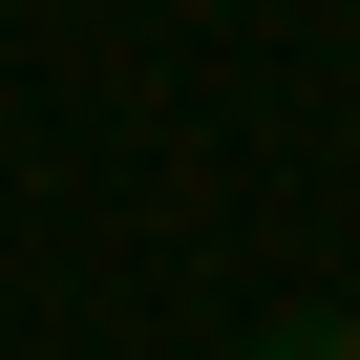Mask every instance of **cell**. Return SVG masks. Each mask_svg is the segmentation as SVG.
<instances>
[{
	"mask_svg": "<svg viewBox=\"0 0 360 360\" xmlns=\"http://www.w3.org/2000/svg\"><path fill=\"white\" fill-rule=\"evenodd\" d=\"M255 360H360V318H276V339H255Z\"/></svg>",
	"mask_w": 360,
	"mask_h": 360,
	"instance_id": "1",
	"label": "cell"
},
{
	"mask_svg": "<svg viewBox=\"0 0 360 360\" xmlns=\"http://www.w3.org/2000/svg\"><path fill=\"white\" fill-rule=\"evenodd\" d=\"M339 318H360V297H339Z\"/></svg>",
	"mask_w": 360,
	"mask_h": 360,
	"instance_id": "2",
	"label": "cell"
}]
</instances>
